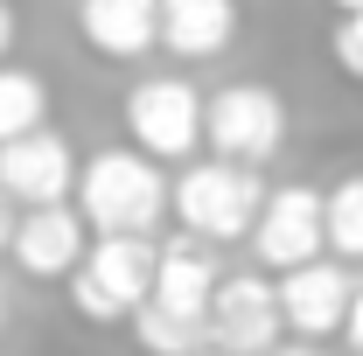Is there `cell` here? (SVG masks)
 I'll return each instance as SVG.
<instances>
[{"mask_svg": "<svg viewBox=\"0 0 363 356\" xmlns=\"http://www.w3.org/2000/svg\"><path fill=\"white\" fill-rule=\"evenodd\" d=\"M321 196H328V259L363 266V175H342Z\"/></svg>", "mask_w": 363, "mask_h": 356, "instance_id": "obj_16", "label": "cell"}, {"mask_svg": "<svg viewBox=\"0 0 363 356\" xmlns=\"http://www.w3.org/2000/svg\"><path fill=\"white\" fill-rule=\"evenodd\" d=\"M203 140L217 161H238V168H259L286 147V98L272 84H224L210 105H203Z\"/></svg>", "mask_w": 363, "mask_h": 356, "instance_id": "obj_5", "label": "cell"}, {"mask_svg": "<svg viewBox=\"0 0 363 356\" xmlns=\"http://www.w3.org/2000/svg\"><path fill=\"white\" fill-rule=\"evenodd\" d=\"M328 56H335V70H342L350 84H363V14H342V21H335Z\"/></svg>", "mask_w": 363, "mask_h": 356, "instance_id": "obj_17", "label": "cell"}, {"mask_svg": "<svg viewBox=\"0 0 363 356\" xmlns=\"http://www.w3.org/2000/svg\"><path fill=\"white\" fill-rule=\"evenodd\" d=\"M272 356H321V350H315V343H279Z\"/></svg>", "mask_w": 363, "mask_h": 356, "instance_id": "obj_21", "label": "cell"}, {"mask_svg": "<svg viewBox=\"0 0 363 356\" xmlns=\"http://www.w3.org/2000/svg\"><path fill=\"white\" fill-rule=\"evenodd\" d=\"M14 35H21V28H14V7L0 0V63H7V49H14Z\"/></svg>", "mask_w": 363, "mask_h": 356, "instance_id": "obj_20", "label": "cell"}, {"mask_svg": "<svg viewBox=\"0 0 363 356\" xmlns=\"http://www.w3.org/2000/svg\"><path fill=\"white\" fill-rule=\"evenodd\" d=\"M252 252L266 272H294L328 259V196L315 182H279L259 210V230H252Z\"/></svg>", "mask_w": 363, "mask_h": 356, "instance_id": "obj_6", "label": "cell"}, {"mask_svg": "<svg viewBox=\"0 0 363 356\" xmlns=\"http://www.w3.org/2000/svg\"><path fill=\"white\" fill-rule=\"evenodd\" d=\"M77 35L105 63H140L161 43V0H77Z\"/></svg>", "mask_w": 363, "mask_h": 356, "instance_id": "obj_11", "label": "cell"}, {"mask_svg": "<svg viewBox=\"0 0 363 356\" xmlns=\"http://www.w3.org/2000/svg\"><path fill=\"white\" fill-rule=\"evenodd\" d=\"M342 343H350V356H363V287H357V301H350V321H342Z\"/></svg>", "mask_w": 363, "mask_h": 356, "instance_id": "obj_18", "label": "cell"}, {"mask_svg": "<svg viewBox=\"0 0 363 356\" xmlns=\"http://www.w3.org/2000/svg\"><path fill=\"white\" fill-rule=\"evenodd\" d=\"M245 28L238 0H161V49L182 63H210L224 56Z\"/></svg>", "mask_w": 363, "mask_h": 356, "instance_id": "obj_13", "label": "cell"}, {"mask_svg": "<svg viewBox=\"0 0 363 356\" xmlns=\"http://www.w3.org/2000/svg\"><path fill=\"white\" fill-rule=\"evenodd\" d=\"M91 252V223L77 217V203H49V210H21V230H14V266L28 279H70Z\"/></svg>", "mask_w": 363, "mask_h": 356, "instance_id": "obj_10", "label": "cell"}, {"mask_svg": "<svg viewBox=\"0 0 363 356\" xmlns=\"http://www.w3.org/2000/svg\"><path fill=\"white\" fill-rule=\"evenodd\" d=\"M363 279H350L342 259H315V266H294L272 279V294H279V321L301 335V343H328V335H342V321H350V301H357Z\"/></svg>", "mask_w": 363, "mask_h": 356, "instance_id": "obj_9", "label": "cell"}, {"mask_svg": "<svg viewBox=\"0 0 363 356\" xmlns=\"http://www.w3.org/2000/svg\"><path fill=\"white\" fill-rule=\"evenodd\" d=\"M210 356H272L279 350V294L266 272H224L210 294Z\"/></svg>", "mask_w": 363, "mask_h": 356, "instance_id": "obj_7", "label": "cell"}, {"mask_svg": "<svg viewBox=\"0 0 363 356\" xmlns=\"http://www.w3.org/2000/svg\"><path fill=\"white\" fill-rule=\"evenodd\" d=\"M14 230H21V210H14V203H7V196H0V259H7V252H14Z\"/></svg>", "mask_w": 363, "mask_h": 356, "instance_id": "obj_19", "label": "cell"}, {"mask_svg": "<svg viewBox=\"0 0 363 356\" xmlns=\"http://www.w3.org/2000/svg\"><path fill=\"white\" fill-rule=\"evenodd\" d=\"M77 147L43 126V133H21L0 147V196L14 203V210H49V203H70L77 196Z\"/></svg>", "mask_w": 363, "mask_h": 356, "instance_id": "obj_8", "label": "cell"}, {"mask_svg": "<svg viewBox=\"0 0 363 356\" xmlns=\"http://www.w3.org/2000/svg\"><path fill=\"white\" fill-rule=\"evenodd\" d=\"M328 7H335V14H363V0H328Z\"/></svg>", "mask_w": 363, "mask_h": 356, "instance_id": "obj_22", "label": "cell"}, {"mask_svg": "<svg viewBox=\"0 0 363 356\" xmlns=\"http://www.w3.org/2000/svg\"><path fill=\"white\" fill-rule=\"evenodd\" d=\"M49 126V84L21 63H0V147Z\"/></svg>", "mask_w": 363, "mask_h": 356, "instance_id": "obj_14", "label": "cell"}, {"mask_svg": "<svg viewBox=\"0 0 363 356\" xmlns=\"http://www.w3.org/2000/svg\"><path fill=\"white\" fill-rule=\"evenodd\" d=\"M168 189L161 168L133 154V147H98L84 168H77V217L91 223V238H154L168 217Z\"/></svg>", "mask_w": 363, "mask_h": 356, "instance_id": "obj_1", "label": "cell"}, {"mask_svg": "<svg viewBox=\"0 0 363 356\" xmlns=\"http://www.w3.org/2000/svg\"><path fill=\"white\" fill-rule=\"evenodd\" d=\"M126 328H133V343L147 356H203V350H210V328H203V321H182V314L154 308V301H147Z\"/></svg>", "mask_w": 363, "mask_h": 356, "instance_id": "obj_15", "label": "cell"}, {"mask_svg": "<svg viewBox=\"0 0 363 356\" xmlns=\"http://www.w3.org/2000/svg\"><path fill=\"white\" fill-rule=\"evenodd\" d=\"M266 175L259 168H238V161H189L168 189V217L189 230V238H203V245H238V238H252L259 230V210H266Z\"/></svg>", "mask_w": 363, "mask_h": 356, "instance_id": "obj_2", "label": "cell"}, {"mask_svg": "<svg viewBox=\"0 0 363 356\" xmlns=\"http://www.w3.org/2000/svg\"><path fill=\"white\" fill-rule=\"evenodd\" d=\"M217 252L203 245V238H189L175 230L168 245H161V259H154V308L182 314V321H210V294H217Z\"/></svg>", "mask_w": 363, "mask_h": 356, "instance_id": "obj_12", "label": "cell"}, {"mask_svg": "<svg viewBox=\"0 0 363 356\" xmlns=\"http://www.w3.org/2000/svg\"><path fill=\"white\" fill-rule=\"evenodd\" d=\"M154 259H161L154 238H91L84 266L63 279L70 287V308L84 314V321H98V328L133 321L154 301Z\"/></svg>", "mask_w": 363, "mask_h": 356, "instance_id": "obj_3", "label": "cell"}, {"mask_svg": "<svg viewBox=\"0 0 363 356\" xmlns=\"http://www.w3.org/2000/svg\"><path fill=\"white\" fill-rule=\"evenodd\" d=\"M203 356H210V350H203Z\"/></svg>", "mask_w": 363, "mask_h": 356, "instance_id": "obj_24", "label": "cell"}, {"mask_svg": "<svg viewBox=\"0 0 363 356\" xmlns=\"http://www.w3.org/2000/svg\"><path fill=\"white\" fill-rule=\"evenodd\" d=\"M203 91L189 84V77H140L126 91V105H119V119H126V140H133V154H147L154 168L161 161H196V147H203Z\"/></svg>", "mask_w": 363, "mask_h": 356, "instance_id": "obj_4", "label": "cell"}, {"mask_svg": "<svg viewBox=\"0 0 363 356\" xmlns=\"http://www.w3.org/2000/svg\"><path fill=\"white\" fill-rule=\"evenodd\" d=\"M7 308H14V301H7V279H0V328H7Z\"/></svg>", "mask_w": 363, "mask_h": 356, "instance_id": "obj_23", "label": "cell"}]
</instances>
